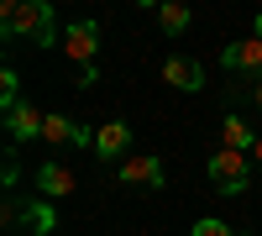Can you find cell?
Here are the masks:
<instances>
[{"instance_id":"1","label":"cell","mask_w":262,"mask_h":236,"mask_svg":"<svg viewBox=\"0 0 262 236\" xmlns=\"http://www.w3.org/2000/svg\"><path fill=\"white\" fill-rule=\"evenodd\" d=\"M0 32H6V37H32L37 48H48V42H53V6H48V0H6Z\"/></svg>"},{"instance_id":"2","label":"cell","mask_w":262,"mask_h":236,"mask_svg":"<svg viewBox=\"0 0 262 236\" xmlns=\"http://www.w3.org/2000/svg\"><path fill=\"white\" fill-rule=\"evenodd\" d=\"M252 174H257V168H252L247 153H226V147H221V153L210 158V184L221 189V195H242V189L252 184Z\"/></svg>"},{"instance_id":"3","label":"cell","mask_w":262,"mask_h":236,"mask_svg":"<svg viewBox=\"0 0 262 236\" xmlns=\"http://www.w3.org/2000/svg\"><path fill=\"white\" fill-rule=\"evenodd\" d=\"M63 53H69L79 69H95V53H100V27L95 21H74L63 32Z\"/></svg>"},{"instance_id":"4","label":"cell","mask_w":262,"mask_h":236,"mask_svg":"<svg viewBox=\"0 0 262 236\" xmlns=\"http://www.w3.org/2000/svg\"><path fill=\"white\" fill-rule=\"evenodd\" d=\"M116 184L163 189V184H168V174H163V158H126V163H116Z\"/></svg>"},{"instance_id":"5","label":"cell","mask_w":262,"mask_h":236,"mask_svg":"<svg viewBox=\"0 0 262 236\" xmlns=\"http://www.w3.org/2000/svg\"><path fill=\"white\" fill-rule=\"evenodd\" d=\"M42 126H48V116L42 111H32V105H6V132H11V147L16 142H32V137H42Z\"/></svg>"},{"instance_id":"6","label":"cell","mask_w":262,"mask_h":236,"mask_svg":"<svg viewBox=\"0 0 262 236\" xmlns=\"http://www.w3.org/2000/svg\"><path fill=\"white\" fill-rule=\"evenodd\" d=\"M126 147H131V126L126 121H105L100 132H95V158H105V163H126Z\"/></svg>"},{"instance_id":"7","label":"cell","mask_w":262,"mask_h":236,"mask_svg":"<svg viewBox=\"0 0 262 236\" xmlns=\"http://www.w3.org/2000/svg\"><path fill=\"white\" fill-rule=\"evenodd\" d=\"M163 79L173 84V90H184V95H194V90H200V84H205V69H200V63H194V58H184V53H173V58L163 63Z\"/></svg>"},{"instance_id":"8","label":"cell","mask_w":262,"mask_h":236,"mask_svg":"<svg viewBox=\"0 0 262 236\" xmlns=\"http://www.w3.org/2000/svg\"><path fill=\"white\" fill-rule=\"evenodd\" d=\"M32 179H37V189H42L48 200H58V195H74V184H79V179H74V168H63V163H42Z\"/></svg>"},{"instance_id":"9","label":"cell","mask_w":262,"mask_h":236,"mask_svg":"<svg viewBox=\"0 0 262 236\" xmlns=\"http://www.w3.org/2000/svg\"><path fill=\"white\" fill-rule=\"evenodd\" d=\"M226 69H231V74H262V42H257V37L231 42V48H226Z\"/></svg>"},{"instance_id":"10","label":"cell","mask_w":262,"mask_h":236,"mask_svg":"<svg viewBox=\"0 0 262 236\" xmlns=\"http://www.w3.org/2000/svg\"><path fill=\"white\" fill-rule=\"evenodd\" d=\"M221 142H226V153H247L252 158V147H257V132L242 121V116H226L221 121Z\"/></svg>"},{"instance_id":"11","label":"cell","mask_w":262,"mask_h":236,"mask_svg":"<svg viewBox=\"0 0 262 236\" xmlns=\"http://www.w3.org/2000/svg\"><path fill=\"white\" fill-rule=\"evenodd\" d=\"M158 27H163L168 37H179V32L189 27V6H179V0H168V6H158Z\"/></svg>"},{"instance_id":"12","label":"cell","mask_w":262,"mask_h":236,"mask_svg":"<svg viewBox=\"0 0 262 236\" xmlns=\"http://www.w3.org/2000/svg\"><path fill=\"white\" fill-rule=\"evenodd\" d=\"M27 226H32V236H48V231H53V210L37 200V205H32V216H27Z\"/></svg>"},{"instance_id":"13","label":"cell","mask_w":262,"mask_h":236,"mask_svg":"<svg viewBox=\"0 0 262 236\" xmlns=\"http://www.w3.org/2000/svg\"><path fill=\"white\" fill-rule=\"evenodd\" d=\"M189 236H236V231H231L226 221H215V216H205V221H194V231H189Z\"/></svg>"},{"instance_id":"14","label":"cell","mask_w":262,"mask_h":236,"mask_svg":"<svg viewBox=\"0 0 262 236\" xmlns=\"http://www.w3.org/2000/svg\"><path fill=\"white\" fill-rule=\"evenodd\" d=\"M16 90H21V84H16V69H0V100L16 105Z\"/></svg>"},{"instance_id":"15","label":"cell","mask_w":262,"mask_h":236,"mask_svg":"<svg viewBox=\"0 0 262 236\" xmlns=\"http://www.w3.org/2000/svg\"><path fill=\"white\" fill-rule=\"evenodd\" d=\"M21 179V163H16V147H11V153H6V184H16Z\"/></svg>"},{"instance_id":"16","label":"cell","mask_w":262,"mask_h":236,"mask_svg":"<svg viewBox=\"0 0 262 236\" xmlns=\"http://www.w3.org/2000/svg\"><path fill=\"white\" fill-rule=\"evenodd\" d=\"M252 168L262 174V137H257V147H252Z\"/></svg>"},{"instance_id":"17","label":"cell","mask_w":262,"mask_h":236,"mask_svg":"<svg viewBox=\"0 0 262 236\" xmlns=\"http://www.w3.org/2000/svg\"><path fill=\"white\" fill-rule=\"evenodd\" d=\"M252 37H257V42H262V16H257V32H252Z\"/></svg>"},{"instance_id":"18","label":"cell","mask_w":262,"mask_h":236,"mask_svg":"<svg viewBox=\"0 0 262 236\" xmlns=\"http://www.w3.org/2000/svg\"><path fill=\"white\" fill-rule=\"evenodd\" d=\"M257 111H262V84H257Z\"/></svg>"}]
</instances>
